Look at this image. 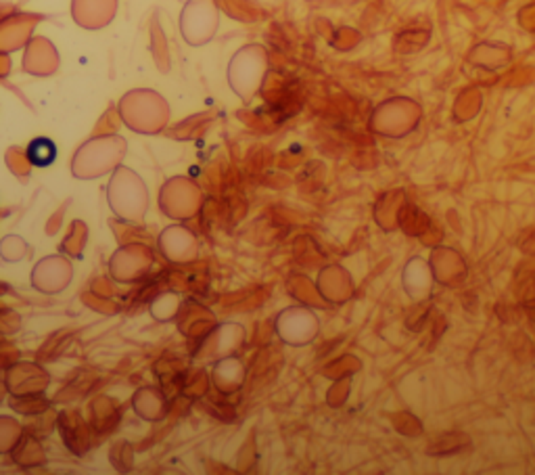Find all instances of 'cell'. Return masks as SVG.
Returning <instances> with one entry per match:
<instances>
[{
  "instance_id": "1",
  "label": "cell",
  "mask_w": 535,
  "mask_h": 475,
  "mask_svg": "<svg viewBox=\"0 0 535 475\" xmlns=\"http://www.w3.org/2000/svg\"><path fill=\"white\" fill-rule=\"evenodd\" d=\"M25 155H28V161H30L32 166H36V168H48V166H52V164L57 161L59 151H57V144H54L52 139H48V137H38V139H34L32 143L28 144Z\"/></svg>"
}]
</instances>
